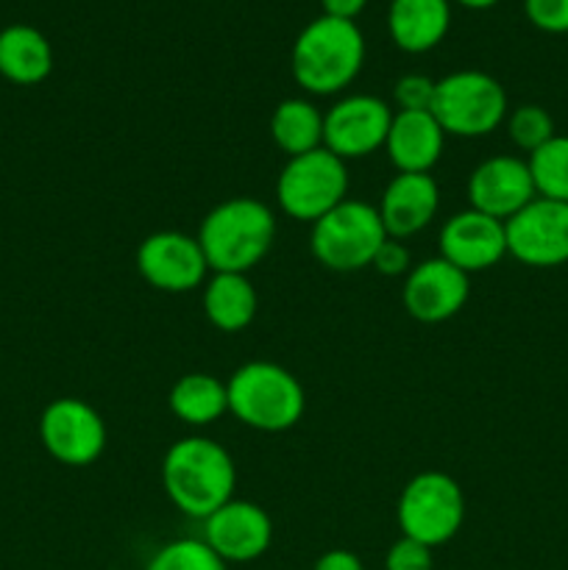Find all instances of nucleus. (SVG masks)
Instances as JSON below:
<instances>
[{"instance_id":"7c9ffc66","label":"nucleus","mask_w":568,"mask_h":570,"mask_svg":"<svg viewBox=\"0 0 568 570\" xmlns=\"http://www.w3.org/2000/svg\"><path fill=\"white\" fill-rule=\"evenodd\" d=\"M312 570H365L360 557L349 549H332L326 554L317 557L315 568Z\"/></svg>"},{"instance_id":"20e7f679","label":"nucleus","mask_w":568,"mask_h":570,"mask_svg":"<svg viewBox=\"0 0 568 570\" xmlns=\"http://www.w3.org/2000/svg\"><path fill=\"white\" fill-rule=\"evenodd\" d=\"M226 387L228 412L256 432H287L304 417V387L287 367L276 362H245L232 373Z\"/></svg>"},{"instance_id":"b1692460","label":"nucleus","mask_w":568,"mask_h":570,"mask_svg":"<svg viewBox=\"0 0 568 570\" xmlns=\"http://www.w3.org/2000/svg\"><path fill=\"white\" fill-rule=\"evenodd\" d=\"M527 161L540 198L568 204V137L555 134L543 148L529 154Z\"/></svg>"},{"instance_id":"a878e982","label":"nucleus","mask_w":568,"mask_h":570,"mask_svg":"<svg viewBox=\"0 0 568 570\" xmlns=\"http://www.w3.org/2000/svg\"><path fill=\"white\" fill-rule=\"evenodd\" d=\"M507 134H510L512 145L521 148L523 154H535L543 148L551 137H555V120L549 111L538 104H523L507 115Z\"/></svg>"},{"instance_id":"4be33fe9","label":"nucleus","mask_w":568,"mask_h":570,"mask_svg":"<svg viewBox=\"0 0 568 570\" xmlns=\"http://www.w3.org/2000/svg\"><path fill=\"white\" fill-rule=\"evenodd\" d=\"M167 404L178 421L204 429L228 412V387L212 373H187L173 384Z\"/></svg>"},{"instance_id":"6e6552de","label":"nucleus","mask_w":568,"mask_h":570,"mask_svg":"<svg viewBox=\"0 0 568 570\" xmlns=\"http://www.w3.org/2000/svg\"><path fill=\"white\" fill-rule=\"evenodd\" d=\"M349 198V167L332 150L317 148L287 159L276 178V204L298 223L321 220Z\"/></svg>"},{"instance_id":"dca6fc26","label":"nucleus","mask_w":568,"mask_h":570,"mask_svg":"<svg viewBox=\"0 0 568 570\" xmlns=\"http://www.w3.org/2000/svg\"><path fill=\"white\" fill-rule=\"evenodd\" d=\"M440 256L468 276L490 271L507 256L505 223L471 206L457 212L440 228Z\"/></svg>"},{"instance_id":"f8f14e48","label":"nucleus","mask_w":568,"mask_h":570,"mask_svg":"<svg viewBox=\"0 0 568 570\" xmlns=\"http://www.w3.org/2000/svg\"><path fill=\"white\" fill-rule=\"evenodd\" d=\"M137 271L159 293H193L206 282V256L198 237L184 232H156L137 248Z\"/></svg>"},{"instance_id":"a211bd4d","label":"nucleus","mask_w":568,"mask_h":570,"mask_svg":"<svg viewBox=\"0 0 568 570\" xmlns=\"http://www.w3.org/2000/svg\"><path fill=\"white\" fill-rule=\"evenodd\" d=\"M445 148V131L432 111H393L384 150L399 173H432Z\"/></svg>"},{"instance_id":"4468645a","label":"nucleus","mask_w":568,"mask_h":570,"mask_svg":"<svg viewBox=\"0 0 568 570\" xmlns=\"http://www.w3.org/2000/svg\"><path fill=\"white\" fill-rule=\"evenodd\" d=\"M535 198H538V189H535L529 161L518 159V156H490V159L479 161L468 178L471 209L501 223L518 215Z\"/></svg>"},{"instance_id":"f03ea898","label":"nucleus","mask_w":568,"mask_h":570,"mask_svg":"<svg viewBox=\"0 0 568 570\" xmlns=\"http://www.w3.org/2000/svg\"><path fill=\"white\" fill-rule=\"evenodd\" d=\"M365 65V37L354 20L321 14L301 28L290 53L293 78L310 95H337Z\"/></svg>"},{"instance_id":"c85d7f7f","label":"nucleus","mask_w":568,"mask_h":570,"mask_svg":"<svg viewBox=\"0 0 568 570\" xmlns=\"http://www.w3.org/2000/svg\"><path fill=\"white\" fill-rule=\"evenodd\" d=\"M527 20L546 33H568V0H523Z\"/></svg>"},{"instance_id":"473e14b6","label":"nucleus","mask_w":568,"mask_h":570,"mask_svg":"<svg viewBox=\"0 0 568 570\" xmlns=\"http://www.w3.org/2000/svg\"><path fill=\"white\" fill-rule=\"evenodd\" d=\"M457 3L466 6V9H471V11H484V9H493L499 0H457Z\"/></svg>"},{"instance_id":"c756f323","label":"nucleus","mask_w":568,"mask_h":570,"mask_svg":"<svg viewBox=\"0 0 568 570\" xmlns=\"http://www.w3.org/2000/svg\"><path fill=\"white\" fill-rule=\"evenodd\" d=\"M373 267H376L382 276L390 278L407 276V273L412 271V256L410 248L404 245V239H384V245L376 250V256H373Z\"/></svg>"},{"instance_id":"bb28decb","label":"nucleus","mask_w":568,"mask_h":570,"mask_svg":"<svg viewBox=\"0 0 568 570\" xmlns=\"http://www.w3.org/2000/svg\"><path fill=\"white\" fill-rule=\"evenodd\" d=\"M434 87H438V81H432L423 72L401 76L393 87V100L399 106L395 111H432Z\"/></svg>"},{"instance_id":"1a4fd4ad","label":"nucleus","mask_w":568,"mask_h":570,"mask_svg":"<svg viewBox=\"0 0 568 570\" xmlns=\"http://www.w3.org/2000/svg\"><path fill=\"white\" fill-rule=\"evenodd\" d=\"M39 440L61 465L87 468L104 454L106 423L87 401L56 399L39 417Z\"/></svg>"},{"instance_id":"412c9836","label":"nucleus","mask_w":568,"mask_h":570,"mask_svg":"<svg viewBox=\"0 0 568 570\" xmlns=\"http://www.w3.org/2000/svg\"><path fill=\"white\" fill-rule=\"evenodd\" d=\"M259 295L248 273H215L204 284V315L215 328L237 334L254 323Z\"/></svg>"},{"instance_id":"0eeeda50","label":"nucleus","mask_w":568,"mask_h":570,"mask_svg":"<svg viewBox=\"0 0 568 570\" xmlns=\"http://www.w3.org/2000/svg\"><path fill=\"white\" fill-rule=\"evenodd\" d=\"M399 529L404 538L438 549L457 538L466 521L462 488L440 471H423L404 484L395 507Z\"/></svg>"},{"instance_id":"9d476101","label":"nucleus","mask_w":568,"mask_h":570,"mask_svg":"<svg viewBox=\"0 0 568 570\" xmlns=\"http://www.w3.org/2000/svg\"><path fill=\"white\" fill-rule=\"evenodd\" d=\"M393 109L388 100L373 95H349L340 98L323 115V148L343 161L365 159L373 150L384 148Z\"/></svg>"},{"instance_id":"9b49d317","label":"nucleus","mask_w":568,"mask_h":570,"mask_svg":"<svg viewBox=\"0 0 568 570\" xmlns=\"http://www.w3.org/2000/svg\"><path fill=\"white\" fill-rule=\"evenodd\" d=\"M507 254L529 267H560L568 262V204L535 198L505 223Z\"/></svg>"},{"instance_id":"6ab92c4d","label":"nucleus","mask_w":568,"mask_h":570,"mask_svg":"<svg viewBox=\"0 0 568 570\" xmlns=\"http://www.w3.org/2000/svg\"><path fill=\"white\" fill-rule=\"evenodd\" d=\"M449 26V0H390L388 33L404 53H427L438 48Z\"/></svg>"},{"instance_id":"423d86ee","label":"nucleus","mask_w":568,"mask_h":570,"mask_svg":"<svg viewBox=\"0 0 568 570\" xmlns=\"http://www.w3.org/2000/svg\"><path fill=\"white\" fill-rule=\"evenodd\" d=\"M432 115L445 137H488L507 120V92L482 70L449 72L434 87Z\"/></svg>"},{"instance_id":"aec40b11","label":"nucleus","mask_w":568,"mask_h":570,"mask_svg":"<svg viewBox=\"0 0 568 570\" xmlns=\"http://www.w3.org/2000/svg\"><path fill=\"white\" fill-rule=\"evenodd\" d=\"M53 70V48L39 28L14 22L0 31V76L20 87L42 83Z\"/></svg>"},{"instance_id":"ddd939ff","label":"nucleus","mask_w":568,"mask_h":570,"mask_svg":"<svg viewBox=\"0 0 568 570\" xmlns=\"http://www.w3.org/2000/svg\"><path fill=\"white\" fill-rule=\"evenodd\" d=\"M468 295H471L468 273L457 271L443 256L412 265L401 289L407 315L415 317L418 323H443L460 315L462 306L468 304Z\"/></svg>"},{"instance_id":"cd10ccee","label":"nucleus","mask_w":568,"mask_h":570,"mask_svg":"<svg viewBox=\"0 0 568 570\" xmlns=\"http://www.w3.org/2000/svg\"><path fill=\"white\" fill-rule=\"evenodd\" d=\"M432 549L401 534L384 554V570H432Z\"/></svg>"},{"instance_id":"2f4dec72","label":"nucleus","mask_w":568,"mask_h":570,"mask_svg":"<svg viewBox=\"0 0 568 570\" xmlns=\"http://www.w3.org/2000/svg\"><path fill=\"white\" fill-rule=\"evenodd\" d=\"M368 0H321V9L326 17H337V20H354L365 11Z\"/></svg>"},{"instance_id":"2eb2a0df","label":"nucleus","mask_w":568,"mask_h":570,"mask_svg":"<svg viewBox=\"0 0 568 570\" xmlns=\"http://www.w3.org/2000/svg\"><path fill=\"white\" fill-rule=\"evenodd\" d=\"M204 543L223 562H254L271 549L273 521L259 504L232 499L204 521Z\"/></svg>"},{"instance_id":"5701e85b","label":"nucleus","mask_w":568,"mask_h":570,"mask_svg":"<svg viewBox=\"0 0 568 570\" xmlns=\"http://www.w3.org/2000/svg\"><path fill=\"white\" fill-rule=\"evenodd\" d=\"M271 137L287 159L323 148V111L306 98H287L273 109Z\"/></svg>"},{"instance_id":"393cba45","label":"nucleus","mask_w":568,"mask_h":570,"mask_svg":"<svg viewBox=\"0 0 568 570\" xmlns=\"http://www.w3.org/2000/svg\"><path fill=\"white\" fill-rule=\"evenodd\" d=\"M145 570H226V562L204 540L182 538L161 546Z\"/></svg>"},{"instance_id":"7ed1b4c3","label":"nucleus","mask_w":568,"mask_h":570,"mask_svg":"<svg viewBox=\"0 0 568 570\" xmlns=\"http://www.w3.org/2000/svg\"><path fill=\"white\" fill-rule=\"evenodd\" d=\"M276 239V215L262 200L243 195L217 204L200 220L198 243L212 273H248Z\"/></svg>"},{"instance_id":"f3484780","label":"nucleus","mask_w":568,"mask_h":570,"mask_svg":"<svg viewBox=\"0 0 568 570\" xmlns=\"http://www.w3.org/2000/svg\"><path fill=\"white\" fill-rule=\"evenodd\" d=\"M379 217L393 239H407L423 232L440 209V187L432 173H399L384 187Z\"/></svg>"},{"instance_id":"39448f33","label":"nucleus","mask_w":568,"mask_h":570,"mask_svg":"<svg viewBox=\"0 0 568 570\" xmlns=\"http://www.w3.org/2000/svg\"><path fill=\"white\" fill-rule=\"evenodd\" d=\"M388 232L379 209L365 200L345 198L332 212L312 223V256L326 271L356 273L373 265V256L382 248Z\"/></svg>"},{"instance_id":"f257e3e1","label":"nucleus","mask_w":568,"mask_h":570,"mask_svg":"<svg viewBox=\"0 0 568 570\" xmlns=\"http://www.w3.org/2000/svg\"><path fill=\"white\" fill-rule=\"evenodd\" d=\"M161 488L176 510L206 521L234 499L237 468L221 443L193 434L167 449L161 460Z\"/></svg>"}]
</instances>
